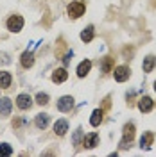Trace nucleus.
<instances>
[{"label": "nucleus", "instance_id": "nucleus-6", "mask_svg": "<svg viewBox=\"0 0 156 157\" xmlns=\"http://www.w3.org/2000/svg\"><path fill=\"white\" fill-rule=\"evenodd\" d=\"M153 98H149V97H142L140 100H138V109L142 111V113H151L153 111Z\"/></svg>", "mask_w": 156, "mask_h": 157}, {"label": "nucleus", "instance_id": "nucleus-8", "mask_svg": "<svg viewBox=\"0 0 156 157\" xmlns=\"http://www.w3.org/2000/svg\"><path fill=\"white\" fill-rule=\"evenodd\" d=\"M97 143H99V136L95 134V132L86 134L84 139H83V147L84 148H93V147H97Z\"/></svg>", "mask_w": 156, "mask_h": 157}, {"label": "nucleus", "instance_id": "nucleus-5", "mask_svg": "<svg viewBox=\"0 0 156 157\" xmlns=\"http://www.w3.org/2000/svg\"><path fill=\"white\" fill-rule=\"evenodd\" d=\"M74 107V98L72 97H61L58 102V109L61 111V113H67V111H70V109Z\"/></svg>", "mask_w": 156, "mask_h": 157}, {"label": "nucleus", "instance_id": "nucleus-15", "mask_svg": "<svg viewBox=\"0 0 156 157\" xmlns=\"http://www.w3.org/2000/svg\"><path fill=\"white\" fill-rule=\"evenodd\" d=\"M153 141H154V134H153V132H146V134L142 136V139H140V147L142 148H151Z\"/></svg>", "mask_w": 156, "mask_h": 157}, {"label": "nucleus", "instance_id": "nucleus-2", "mask_svg": "<svg viewBox=\"0 0 156 157\" xmlns=\"http://www.w3.org/2000/svg\"><path fill=\"white\" fill-rule=\"evenodd\" d=\"M67 11H68L70 18H79V16H83V13H84V4H83V2H72Z\"/></svg>", "mask_w": 156, "mask_h": 157}, {"label": "nucleus", "instance_id": "nucleus-14", "mask_svg": "<svg viewBox=\"0 0 156 157\" xmlns=\"http://www.w3.org/2000/svg\"><path fill=\"white\" fill-rule=\"evenodd\" d=\"M156 66V57L154 56H147L146 59H144V64H142V68H144V71L146 73H149V71H153V68Z\"/></svg>", "mask_w": 156, "mask_h": 157}, {"label": "nucleus", "instance_id": "nucleus-7", "mask_svg": "<svg viewBox=\"0 0 156 157\" xmlns=\"http://www.w3.org/2000/svg\"><path fill=\"white\" fill-rule=\"evenodd\" d=\"M16 105H18L22 111L31 109V105H32V98H31L29 95H18V98H16Z\"/></svg>", "mask_w": 156, "mask_h": 157}, {"label": "nucleus", "instance_id": "nucleus-16", "mask_svg": "<svg viewBox=\"0 0 156 157\" xmlns=\"http://www.w3.org/2000/svg\"><path fill=\"white\" fill-rule=\"evenodd\" d=\"M102 114H104V111H102V109H95V111L92 113V118H90V123H92L93 127H97V125H101V121H102Z\"/></svg>", "mask_w": 156, "mask_h": 157}, {"label": "nucleus", "instance_id": "nucleus-11", "mask_svg": "<svg viewBox=\"0 0 156 157\" xmlns=\"http://www.w3.org/2000/svg\"><path fill=\"white\" fill-rule=\"evenodd\" d=\"M20 63H22L23 68H31V66L34 64V56H32V52H23V54H22V59H20Z\"/></svg>", "mask_w": 156, "mask_h": 157}, {"label": "nucleus", "instance_id": "nucleus-24", "mask_svg": "<svg viewBox=\"0 0 156 157\" xmlns=\"http://www.w3.org/2000/svg\"><path fill=\"white\" fill-rule=\"evenodd\" d=\"M154 91H156V82H154Z\"/></svg>", "mask_w": 156, "mask_h": 157}, {"label": "nucleus", "instance_id": "nucleus-22", "mask_svg": "<svg viewBox=\"0 0 156 157\" xmlns=\"http://www.w3.org/2000/svg\"><path fill=\"white\" fill-rule=\"evenodd\" d=\"M36 102H38L39 105H45V104H49V95H47V93H38Z\"/></svg>", "mask_w": 156, "mask_h": 157}, {"label": "nucleus", "instance_id": "nucleus-10", "mask_svg": "<svg viewBox=\"0 0 156 157\" xmlns=\"http://www.w3.org/2000/svg\"><path fill=\"white\" fill-rule=\"evenodd\" d=\"M11 109H13L11 100L9 98H2V100H0V114H2V116H9Z\"/></svg>", "mask_w": 156, "mask_h": 157}, {"label": "nucleus", "instance_id": "nucleus-4", "mask_svg": "<svg viewBox=\"0 0 156 157\" xmlns=\"http://www.w3.org/2000/svg\"><path fill=\"white\" fill-rule=\"evenodd\" d=\"M135 137V125L133 123H127L124 127V137H122V147H127V143H131Z\"/></svg>", "mask_w": 156, "mask_h": 157}, {"label": "nucleus", "instance_id": "nucleus-17", "mask_svg": "<svg viewBox=\"0 0 156 157\" xmlns=\"http://www.w3.org/2000/svg\"><path fill=\"white\" fill-rule=\"evenodd\" d=\"M11 73L9 71H0V88L2 89H7L11 86Z\"/></svg>", "mask_w": 156, "mask_h": 157}, {"label": "nucleus", "instance_id": "nucleus-12", "mask_svg": "<svg viewBox=\"0 0 156 157\" xmlns=\"http://www.w3.org/2000/svg\"><path fill=\"white\" fill-rule=\"evenodd\" d=\"M67 130H68V123H67L65 120H58L56 125H54V132H56L58 136H65Z\"/></svg>", "mask_w": 156, "mask_h": 157}, {"label": "nucleus", "instance_id": "nucleus-9", "mask_svg": "<svg viewBox=\"0 0 156 157\" xmlns=\"http://www.w3.org/2000/svg\"><path fill=\"white\" fill-rule=\"evenodd\" d=\"M67 78H68V73H67V70H65V68H59V70H56V71L52 73V80H54L56 84L65 82Z\"/></svg>", "mask_w": 156, "mask_h": 157}, {"label": "nucleus", "instance_id": "nucleus-18", "mask_svg": "<svg viewBox=\"0 0 156 157\" xmlns=\"http://www.w3.org/2000/svg\"><path fill=\"white\" fill-rule=\"evenodd\" d=\"M49 125V114H45V113H41L36 116V127L38 128H45Z\"/></svg>", "mask_w": 156, "mask_h": 157}, {"label": "nucleus", "instance_id": "nucleus-3", "mask_svg": "<svg viewBox=\"0 0 156 157\" xmlns=\"http://www.w3.org/2000/svg\"><path fill=\"white\" fill-rule=\"evenodd\" d=\"M113 75H115V80L117 82H126L129 75H131V70L127 68V66H117L115 71H113Z\"/></svg>", "mask_w": 156, "mask_h": 157}, {"label": "nucleus", "instance_id": "nucleus-20", "mask_svg": "<svg viewBox=\"0 0 156 157\" xmlns=\"http://www.w3.org/2000/svg\"><path fill=\"white\" fill-rule=\"evenodd\" d=\"M81 39H83L84 43H88V41H92V39H93V27H92V25H88L86 29L81 32Z\"/></svg>", "mask_w": 156, "mask_h": 157}, {"label": "nucleus", "instance_id": "nucleus-13", "mask_svg": "<svg viewBox=\"0 0 156 157\" xmlns=\"http://www.w3.org/2000/svg\"><path fill=\"white\" fill-rule=\"evenodd\" d=\"M90 70H92V61H88L86 59V61H83V63L77 66V75L79 77H86Z\"/></svg>", "mask_w": 156, "mask_h": 157}, {"label": "nucleus", "instance_id": "nucleus-19", "mask_svg": "<svg viewBox=\"0 0 156 157\" xmlns=\"http://www.w3.org/2000/svg\"><path fill=\"white\" fill-rule=\"evenodd\" d=\"M111 68H113V57L108 56V57L102 59V66H101V70H102V73H109Z\"/></svg>", "mask_w": 156, "mask_h": 157}, {"label": "nucleus", "instance_id": "nucleus-1", "mask_svg": "<svg viewBox=\"0 0 156 157\" xmlns=\"http://www.w3.org/2000/svg\"><path fill=\"white\" fill-rule=\"evenodd\" d=\"M22 27H23V18L18 16V14H13V16L7 20V29H9L11 32H20Z\"/></svg>", "mask_w": 156, "mask_h": 157}, {"label": "nucleus", "instance_id": "nucleus-23", "mask_svg": "<svg viewBox=\"0 0 156 157\" xmlns=\"http://www.w3.org/2000/svg\"><path fill=\"white\" fill-rule=\"evenodd\" d=\"M70 57H72V52H68V54L65 56V59H63V61H65V63H68V61H70Z\"/></svg>", "mask_w": 156, "mask_h": 157}, {"label": "nucleus", "instance_id": "nucleus-21", "mask_svg": "<svg viewBox=\"0 0 156 157\" xmlns=\"http://www.w3.org/2000/svg\"><path fill=\"white\" fill-rule=\"evenodd\" d=\"M13 154V148L7 145V143H4V145H0V157H6V155H11Z\"/></svg>", "mask_w": 156, "mask_h": 157}]
</instances>
